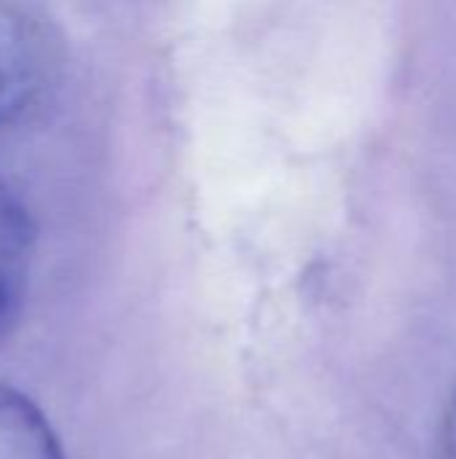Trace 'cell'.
Instances as JSON below:
<instances>
[{"mask_svg": "<svg viewBox=\"0 0 456 459\" xmlns=\"http://www.w3.org/2000/svg\"><path fill=\"white\" fill-rule=\"evenodd\" d=\"M54 73V40L22 3L0 0V126H8L46 91Z\"/></svg>", "mask_w": 456, "mask_h": 459, "instance_id": "cell-1", "label": "cell"}, {"mask_svg": "<svg viewBox=\"0 0 456 459\" xmlns=\"http://www.w3.org/2000/svg\"><path fill=\"white\" fill-rule=\"evenodd\" d=\"M35 258V231L27 207L0 178V344L16 328Z\"/></svg>", "mask_w": 456, "mask_h": 459, "instance_id": "cell-2", "label": "cell"}, {"mask_svg": "<svg viewBox=\"0 0 456 459\" xmlns=\"http://www.w3.org/2000/svg\"><path fill=\"white\" fill-rule=\"evenodd\" d=\"M0 459H65L46 414L5 385H0Z\"/></svg>", "mask_w": 456, "mask_h": 459, "instance_id": "cell-3", "label": "cell"}, {"mask_svg": "<svg viewBox=\"0 0 456 459\" xmlns=\"http://www.w3.org/2000/svg\"><path fill=\"white\" fill-rule=\"evenodd\" d=\"M443 457L456 459V390L446 411V422H443Z\"/></svg>", "mask_w": 456, "mask_h": 459, "instance_id": "cell-4", "label": "cell"}]
</instances>
